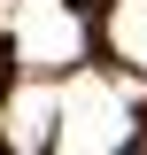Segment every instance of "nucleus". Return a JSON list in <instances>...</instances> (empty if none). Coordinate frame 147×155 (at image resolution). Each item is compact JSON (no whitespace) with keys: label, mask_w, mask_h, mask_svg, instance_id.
<instances>
[{"label":"nucleus","mask_w":147,"mask_h":155,"mask_svg":"<svg viewBox=\"0 0 147 155\" xmlns=\"http://www.w3.org/2000/svg\"><path fill=\"white\" fill-rule=\"evenodd\" d=\"M124 140H132L124 85L101 78V70H70V78H62V132H54V147L101 155V147H124Z\"/></svg>","instance_id":"obj_1"},{"label":"nucleus","mask_w":147,"mask_h":155,"mask_svg":"<svg viewBox=\"0 0 147 155\" xmlns=\"http://www.w3.org/2000/svg\"><path fill=\"white\" fill-rule=\"evenodd\" d=\"M8 31H16V54L31 62V70H70L77 47H85V31H77V16L62 0H23Z\"/></svg>","instance_id":"obj_2"},{"label":"nucleus","mask_w":147,"mask_h":155,"mask_svg":"<svg viewBox=\"0 0 147 155\" xmlns=\"http://www.w3.org/2000/svg\"><path fill=\"white\" fill-rule=\"evenodd\" d=\"M62 132V85H47V70H31L0 109V140L8 147H54Z\"/></svg>","instance_id":"obj_3"},{"label":"nucleus","mask_w":147,"mask_h":155,"mask_svg":"<svg viewBox=\"0 0 147 155\" xmlns=\"http://www.w3.org/2000/svg\"><path fill=\"white\" fill-rule=\"evenodd\" d=\"M109 47L132 70H147V0H116L109 8Z\"/></svg>","instance_id":"obj_4"}]
</instances>
